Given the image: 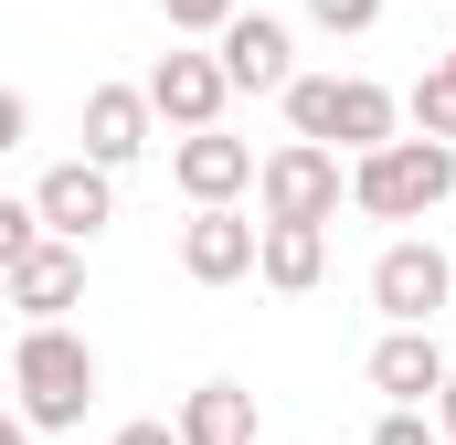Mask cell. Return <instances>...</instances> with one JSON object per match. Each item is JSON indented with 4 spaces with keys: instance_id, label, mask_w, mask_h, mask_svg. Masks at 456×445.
<instances>
[{
    "instance_id": "obj_17",
    "label": "cell",
    "mask_w": 456,
    "mask_h": 445,
    "mask_svg": "<svg viewBox=\"0 0 456 445\" xmlns=\"http://www.w3.org/2000/svg\"><path fill=\"white\" fill-rule=\"evenodd\" d=\"M244 0H159V21H170V43H191V32H224Z\"/></svg>"
},
{
    "instance_id": "obj_1",
    "label": "cell",
    "mask_w": 456,
    "mask_h": 445,
    "mask_svg": "<svg viewBox=\"0 0 456 445\" xmlns=\"http://www.w3.org/2000/svg\"><path fill=\"white\" fill-rule=\"evenodd\" d=\"M96 382H107V360H96V339L75 329V319L11 339V414H21V435H64V425H86Z\"/></svg>"
},
{
    "instance_id": "obj_5",
    "label": "cell",
    "mask_w": 456,
    "mask_h": 445,
    "mask_svg": "<svg viewBox=\"0 0 456 445\" xmlns=\"http://www.w3.org/2000/svg\"><path fill=\"white\" fill-rule=\"evenodd\" d=\"M456 297V255L446 244H425V233H393L382 255H371V308L393 319V329H436Z\"/></svg>"
},
{
    "instance_id": "obj_18",
    "label": "cell",
    "mask_w": 456,
    "mask_h": 445,
    "mask_svg": "<svg viewBox=\"0 0 456 445\" xmlns=\"http://www.w3.org/2000/svg\"><path fill=\"white\" fill-rule=\"evenodd\" d=\"M297 11H308V21H319V32H371V21H382V11H393V0H297Z\"/></svg>"
},
{
    "instance_id": "obj_9",
    "label": "cell",
    "mask_w": 456,
    "mask_h": 445,
    "mask_svg": "<svg viewBox=\"0 0 456 445\" xmlns=\"http://www.w3.org/2000/svg\"><path fill=\"white\" fill-rule=\"evenodd\" d=\"M446 339L436 329H382L371 339V392H382V414H436V392H446Z\"/></svg>"
},
{
    "instance_id": "obj_4",
    "label": "cell",
    "mask_w": 456,
    "mask_h": 445,
    "mask_svg": "<svg viewBox=\"0 0 456 445\" xmlns=\"http://www.w3.org/2000/svg\"><path fill=\"white\" fill-rule=\"evenodd\" d=\"M350 202V170L330 159V149H308V138H287V149H265L255 159V222H340Z\"/></svg>"
},
{
    "instance_id": "obj_2",
    "label": "cell",
    "mask_w": 456,
    "mask_h": 445,
    "mask_svg": "<svg viewBox=\"0 0 456 445\" xmlns=\"http://www.w3.org/2000/svg\"><path fill=\"white\" fill-rule=\"evenodd\" d=\"M276 107H287V127L308 149H330V159H371L382 138H403V96L371 85V75H297Z\"/></svg>"
},
{
    "instance_id": "obj_14",
    "label": "cell",
    "mask_w": 456,
    "mask_h": 445,
    "mask_svg": "<svg viewBox=\"0 0 456 445\" xmlns=\"http://www.w3.org/2000/svg\"><path fill=\"white\" fill-rule=\"evenodd\" d=\"M255 276H265L276 297H308V287L330 276V233H319V222H265V233H255Z\"/></svg>"
},
{
    "instance_id": "obj_19",
    "label": "cell",
    "mask_w": 456,
    "mask_h": 445,
    "mask_svg": "<svg viewBox=\"0 0 456 445\" xmlns=\"http://www.w3.org/2000/svg\"><path fill=\"white\" fill-rule=\"evenodd\" d=\"M32 244H43V222H32V202H11V191H0V276H11V265H21Z\"/></svg>"
},
{
    "instance_id": "obj_6",
    "label": "cell",
    "mask_w": 456,
    "mask_h": 445,
    "mask_svg": "<svg viewBox=\"0 0 456 445\" xmlns=\"http://www.w3.org/2000/svg\"><path fill=\"white\" fill-rule=\"evenodd\" d=\"M138 96H149V117H159L170 138H202V127H224V107H233L224 64H213V53H181V43L138 75Z\"/></svg>"
},
{
    "instance_id": "obj_10",
    "label": "cell",
    "mask_w": 456,
    "mask_h": 445,
    "mask_svg": "<svg viewBox=\"0 0 456 445\" xmlns=\"http://www.w3.org/2000/svg\"><path fill=\"white\" fill-rule=\"evenodd\" d=\"M0 308H21V329H64V308H86V255L75 244H32L0 276Z\"/></svg>"
},
{
    "instance_id": "obj_3",
    "label": "cell",
    "mask_w": 456,
    "mask_h": 445,
    "mask_svg": "<svg viewBox=\"0 0 456 445\" xmlns=\"http://www.w3.org/2000/svg\"><path fill=\"white\" fill-rule=\"evenodd\" d=\"M446 191H456V149H436V138H382L371 159H350V213L371 222H425Z\"/></svg>"
},
{
    "instance_id": "obj_12",
    "label": "cell",
    "mask_w": 456,
    "mask_h": 445,
    "mask_svg": "<svg viewBox=\"0 0 456 445\" xmlns=\"http://www.w3.org/2000/svg\"><path fill=\"white\" fill-rule=\"evenodd\" d=\"M255 233H265V222L255 213H191L181 222V276H191V287H233V276H255Z\"/></svg>"
},
{
    "instance_id": "obj_26",
    "label": "cell",
    "mask_w": 456,
    "mask_h": 445,
    "mask_svg": "<svg viewBox=\"0 0 456 445\" xmlns=\"http://www.w3.org/2000/svg\"><path fill=\"white\" fill-rule=\"evenodd\" d=\"M446 319H456V297H446Z\"/></svg>"
},
{
    "instance_id": "obj_20",
    "label": "cell",
    "mask_w": 456,
    "mask_h": 445,
    "mask_svg": "<svg viewBox=\"0 0 456 445\" xmlns=\"http://www.w3.org/2000/svg\"><path fill=\"white\" fill-rule=\"evenodd\" d=\"M371 445H446V435H436V414H382Z\"/></svg>"
},
{
    "instance_id": "obj_23",
    "label": "cell",
    "mask_w": 456,
    "mask_h": 445,
    "mask_svg": "<svg viewBox=\"0 0 456 445\" xmlns=\"http://www.w3.org/2000/svg\"><path fill=\"white\" fill-rule=\"evenodd\" d=\"M436 435L456 445V371H446V392H436Z\"/></svg>"
},
{
    "instance_id": "obj_16",
    "label": "cell",
    "mask_w": 456,
    "mask_h": 445,
    "mask_svg": "<svg viewBox=\"0 0 456 445\" xmlns=\"http://www.w3.org/2000/svg\"><path fill=\"white\" fill-rule=\"evenodd\" d=\"M403 117H414V138H436V149H456V96L436 85V75H414V96H403Z\"/></svg>"
},
{
    "instance_id": "obj_27",
    "label": "cell",
    "mask_w": 456,
    "mask_h": 445,
    "mask_svg": "<svg viewBox=\"0 0 456 445\" xmlns=\"http://www.w3.org/2000/svg\"><path fill=\"white\" fill-rule=\"evenodd\" d=\"M0 414H11V403H0Z\"/></svg>"
},
{
    "instance_id": "obj_11",
    "label": "cell",
    "mask_w": 456,
    "mask_h": 445,
    "mask_svg": "<svg viewBox=\"0 0 456 445\" xmlns=\"http://www.w3.org/2000/svg\"><path fill=\"white\" fill-rule=\"evenodd\" d=\"M170 181H181V202L191 213H224L255 191V149L224 138V127H202V138H170Z\"/></svg>"
},
{
    "instance_id": "obj_15",
    "label": "cell",
    "mask_w": 456,
    "mask_h": 445,
    "mask_svg": "<svg viewBox=\"0 0 456 445\" xmlns=\"http://www.w3.org/2000/svg\"><path fill=\"white\" fill-rule=\"evenodd\" d=\"M181 445H255V392L244 382H191V403L170 414Z\"/></svg>"
},
{
    "instance_id": "obj_21",
    "label": "cell",
    "mask_w": 456,
    "mask_h": 445,
    "mask_svg": "<svg viewBox=\"0 0 456 445\" xmlns=\"http://www.w3.org/2000/svg\"><path fill=\"white\" fill-rule=\"evenodd\" d=\"M21 138H32V96H21V85H0V159H11Z\"/></svg>"
},
{
    "instance_id": "obj_8",
    "label": "cell",
    "mask_w": 456,
    "mask_h": 445,
    "mask_svg": "<svg viewBox=\"0 0 456 445\" xmlns=\"http://www.w3.org/2000/svg\"><path fill=\"white\" fill-rule=\"evenodd\" d=\"M213 64H224L233 96H287L297 85V32L276 11H233L224 32H213Z\"/></svg>"
},
{
    "instance_id": "obj_24",
    "label": "cell",
    "mask_w": 456,
    "mask_h": 445,
    "mask_svg": "<svg viewBox=\"0 0 456 445\" xmlns=\"http://www.w3.org/2000/svg\"><path fill=\"white\" fill-rule=\"evenodd\" d=\"M425 75H436V85H446V96H456V53H436V64H425Z\"/></svg>"
},
{
    "instance_id": "obj_25",
    "label": "cell",
    "mask_w": 456,
    "mask_h": 445,
    "mask_svg": "<svg viewBox=\"0 0 456 445\" xmlns=\"http://www.w3.org/2000/svg\"><path fill=\"white\" fill-rule=\"evenodd\" d=\"M0 445H43V435H21V414H0Z\"/></svg>"
},
{
    "instance_id": "obj_7",
    "label": "cell",
    "mask_w": 456,
    "mask_h": 445,
    "mask_svg": "<svg viewBox=\"0 0 456 445\" xmlns=\"http://www.w3.org/2000/svg\"><path fill=\"white\" fill-rule=\"evenodd\" d=\"M32 222H43V244H75V255H86V244L117 222V181L96 170V159H53V170L32 181Z\"/></svg>"
},
{
    "instance_id": "obj_13",
    "label": "cell",
    "mask_w": 456,
    "mask_h": 445,
    "mask_svg": "<svg viewBox=\"0 0 456 445\" xmlns=\"http://www.w3.org/2000/svg\"><path fill=\"white\" fill-rule=\"evenodd\" d=\"M149 138H159V117H149L138 85H96V96H86V159H96L107 181L149 159Z\"/></svg>"
},
{
    "instance_id": "obj_22",
    "label": "cell",
    "mask_w": 456,
    "mask_h": 445,
    "mask_svg": "<svg viewBox=\"0 0 456 445\" xmlns=\"http://www.w3.org/2000/svg\"><path fill=\"white\" fill-rule=\"evenodd\" d=\"M107 445H181V435H170V425H159V414H149V425H117Z\"/></svg>"
}]
</instances>
